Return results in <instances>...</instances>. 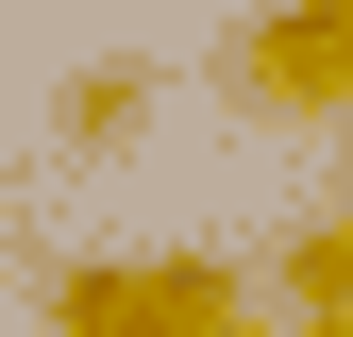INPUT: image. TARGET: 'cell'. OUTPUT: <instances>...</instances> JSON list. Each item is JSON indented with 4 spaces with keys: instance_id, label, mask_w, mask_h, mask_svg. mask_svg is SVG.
Here are the masks:
<instances>
[{
    "instance_id": "obj_1",
    "label": "cell",
    "mask_w": 353,
    "mask_h": 337,
    "mask_svg": "<svg viewBox=\"0 0 353 337\" xmlns=\"http://www.w3.org/2000/svg\"><path fill=\"white\" fill-rule=\"evenodd\" d=\"M252 287L236 253H84L51 270V337H236Z\"/></svg>"
},
{
    "instance_id": "obj_2",
    "label": "cell",
    "mask_w": 353,
    "mask_h": 337,
    "mask_svg": "<svg viewBox=\"0 0 353 337\" xmlns=\"http://www.w3.org/2000/svg\"><path fill=\"white\" fill-rule=\"evenodd\" d=\"M219 84H236L252 118H336L353 135V0H270L236 51H219Z\"/></svg>"
},
{
    "instance_id": "obj_3",
    "label": "cell",
    "mask_w": 353,
    "mask_h": 337,
    "mask_svg": "<svg viewBox=\"0 0 353 337\" xmlns=\"http://www.w3.org/2000/svg\"><path fill=\"white\" fill-rule=\"evenodd\" d=\"M270 287H286V320H353V202H336V220H303V236L270 253Z\"/></svg>"
},
{
    "instance_id": "obj_4",
    "label": "cell",
    "mask_w": 353,
    "mask_h": 337,
    "mask_svg": "<svg viewBox=\"0 0 353 337\" xmlns=\"http://www.w3.org/2000/svg\"><path fill=\"white\" fill-rule=\"evenodd\" d=\"M135 118H152V68H68V135L84 152H118Z\"/></svg>"
},
{
    "instance_id": "obj_5",
    "label": "cell",
    "mask_w": 353,
    "mask_h": 337,
    "mask_svg": "<svg viewBox=\"0 0 353 337\" xmlns=\"http://www.w3.org/2000/svg\"><path fill=\"white\" fill-rule=\"evenodd\" d=\"M286 337H353V320H286Z\"/></svg>"
},
{
    "instance_id": "obj_6",
    "label": "cell",
    "mask_w": 353,
    "mask_h": 337,
    "mask_svg": "<svg viewBox=\"0 0 353 337\" xmlns=\"http://www.w3.org/2000/svg\"><path fill=\"white\" fill-rule=\"evenodd\" d=\"M336 186H353V168H336Z\"/></svg>"
}]
</instances>
